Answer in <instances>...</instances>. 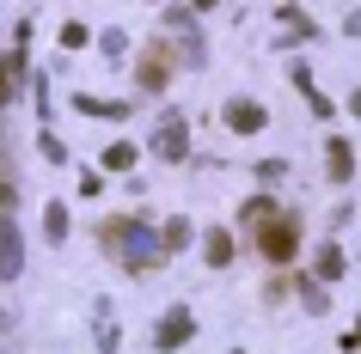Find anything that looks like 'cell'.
I'll list each match as a JSON object with an SVG mask.
<instances>
[{"mask_svg": "<svg viewBox=\"0 0 361 354\" xmlns=\"http://www.w3.org/2000/svg\"><path fill=\"white\" fill-rule=\"evenodd\" d=\"M190 6H196V13H209V6H221V0H190Z\"/></svg>", "mask_w": 361, "mask_h": 354, "instance_id": "44dd1931", "label": "cell"}, {"mask_svg": "<svg viewBox=\"0 0 361 354\" xmlns=\"http://www.w3.org/2000/svg\"><path fill=\"white\" fill-rule=\"evenodd\" d=\"M300 299L312 305V312H324V287H319V281H306V287H300Z\"/></svg>", "mask_w": 361, "mask_h": 354, "instance_id": "ac0fdd59", "label": "cell"}, {"mask_svg": "<svg viewBox=\"0 0 361 354\" xmlns=\"http://www.w3.org/2000/svg\"><path fill=\"white\" fill-rule=\"evenodd\" d=\"M98 232H104V244H111V251L129 263V269H147V263L166 257V239H153V226H147V220H104Z\"/></svg>", "mask_w": 361, "mask_h": 354, "instance_id": "6da1fadb", "label": "cell"}, {"mask_svg": "<svg viewBox=\"0 0 361 354\" xmlns=\"http://www.w3.org/2000/svg\"><path fill=\"white\" fill-rule=\"evenodd\" d=\"M13 275H19V226L0 214V281H13Z\"/></svg>", "mask_w": 361, "mask_h": 354, "instance_id": "9c48e42d", "label": "cell"}, {"mask_svg": "<svg viewBox=\"0 0 361 354\" xmlns=\"http://www.w3.org/2000/svg\"><path fill=\"white\" fill-rule=\"evenodd\" d=\"M349 37H361V13H349Z\"/></svg>", "mask_w": 361, "mask_h": 354, "instance_id": "ffe728a7", "label": "cell"}, {"mask_svg": "<svg viewBox=\"0 0 361 354\" xmlns=\"http://www.w3.org/2000/svg\"><path fill=\"white\" fill-rule=\"evenodd\" d=\"M257 244H264L269 263H288L294 251H300V232H294V220H282V214H269L264 232H257Z\"/></svg>", "mask_w": 361, "mask_h": 354, "instance_id": "7a4b0ae2", "label": "cell"}, {"mask_svg": "<svg viewBox=\"0 0 361 354\" xmlns=\"http://www.w3.org/2000/svg\"><path fill=\"white\" fill-rule=\"evenodd\" d=\"M276 25H282V31H288L282 43H312V37H319V25L306 19L300 6H276Z\"/></svg>", "mask_w": 361, "mask_h": 354, "instance_id": "52a82bcc", "label": "cell"}, {"mask_svg": "<svg viewBox=\"0 0 361 354\" xmlns=\"http://www.w3.org/2000/svg\"><path fill=\"white\" fill-rule=\"evenodd\" d=\"M343 275V251H337V244H324V251H319V281H337Z\"/></svg>", "mask_w": 361, "mask_h": 354, "instance_id": "5bb4252c", "label": "cell"}, {"mask_svg": "<svg viewBox=\"0 0 361 354\" xmlns=\"http://www.w3.org/2000/svg\"><path fill=\"white\" fill-rule=\"evenodd\" d=\"M190 336H196V317L184 312V305H178V312H166V317H159V348H184Z\"/></svg>", "mask_w": 361, "mask_h": 354, "instance_id": "5b68a950", "label": "cell"}, {"mask_svg": "<svg viewBox=\"0 0 361 354\" xmlns=\"http://www.w3.org/2000/svg\"><path fill=\"white\" fill-rule=\"evenodd\" d=\"M86 43H92V31H86L80 19H68V25H61V49H86Z\"/></svg>", "mask_w": 361, "mask_h": 354, "instance_id": "9a60e30c", "label": "cell"}, {"mask_svg": "<svg viewBox=\"0 0 361 354\" xmlns=\"http://www.w3.org/2000/svg\"><path fill=\"white\" fill-rule=\"evenodd\" d=\"M80 110H86V116H123V104H104V98H80Z\"/></svg>", "mask_w": 361, "mask_h": 354, "instance_id": "e0dca14e", "label": "cell"}, {"mask_svg": "<svg viewBox=\"0 0 361 354\" xmlns=\"http://www.w3.org/2000/svg\"><path fill=\"white\" fill-rule=\"evenodd\" d=\"M19 74H25V61H19V56H0V104L19 92Z\"/></svg>", "mask_w": 361, "mask_h": 354, "instance_id": "30bf717a", "label": "cell"}, {"mask_svg": "<svg viewBox=\"0 0 361 354\" xmlns=\"http://www.w3.org/2000/svg\"><path fill=\"white\" fill-rule=\"evenodd\" d=\"M349 110H355V116H361V92H355V98H349Z\"/></svg>", "mask_w": 361, "mask_h": 354, "instance_id": "603a6c76", "label": "cell"}, {"mask_svg": "<svg viewBox=\"0 0 361 354\" xmlns=\"http://www.w3.org/2000/svg\"><path fill=\"white\" fill-rule=\"evenodd\" d=\"M324 159H331V184H349V177H355V153H349V141H343V134H331V141H324Z\"/></svg>", "mask_w": 361, "mask_h": 354, "instance_id": "ba28073f", "label": "cell"}, {"mask_svg": "<svg viewBox=\"0 0 361 354\" xmlns=\"http://www.w3.org/2000/svg\"><path fill=\"white\" fill-rule=\"evenodd\" d=\"M349 348H361V324H355V336H349Z\"/></svg>", "mask_w": 361, "mask_h": 354, "instance_id": "7402d4cb", "label": "cell"}, {"mask_svg": "<svg viewBox=\"0 0 361 354\" xmlns=\"http://www.w3.org/2000/svg\"><path fill=\"white\" fill-rule=\"evenodd\" d=\"M43 239H68V208H61V202H49V208H43Z\"/></svg>", "mask_w": 361, "mask_h": 354, "instance_id": "8fae6325", "label": "cell"}, {"mask_svg": "<svg viewBox=\"0 0 361 354\" xmlns=\"http://www.w3.org/2000/svg\"><path fill=\"white\" fill-rule=\"evenodd\" d=\"M166 74H171V49H166V43H153L147 56H141V86H147V92H159V86H166Z\"/></svg>", "mask_w": 361, "mask_h": 354, "instance_id": "8992f818", "label": "cell"}, {"mask_svg": "<svg viewBox=\"0 0 361 354\" xmlns=\"http://www.w3.org/2000/svg\"><path fill=\"white\" fill-rule=\"evenodd\" d=\"M233 354H239V348H233Z\"/></svg>", "mask_w": 361, "mask_h": 354, "instance_id": "cb8c5ba5", "label": "cell"}, {"mask_svg": "<svg viewBox=\"0 0 361 354\" xmlns=\"http://www.w3.org/2000/svg\"><path fill=\"white\" fill-rule=\"evenodd\" d=\"M209 263H214V269H227V263H233V232H209Z\"/></svg>", "mask_w": 361, "mask_h": 354, "instance_id": "4fadbf2b", "label": "cell"}, {"mask_svg": "<svg viewBox=\"0 0 361 354\" xmlns=\"http://www.w3.org/2000/svg\"><path fill=\"white\" fill-rule=\"evenodd\" d=\"M159 239H166V251H184V244H190V220H171Z\"/></svg>", "mask_w": 361, "mask_h": 354, "instance_id": "2e32d148", "label": "cell"}, {"mask_svg": "<svg viewBox=\"0 0 361 354\" xmlns=\"http://www.w3.org/2000/svg\"><path fill=\"white\" fill-rule=\"evenodd\" d=\"M221 116H227V129H233V134H257V129L269 122V116H264V104H251V98H233V104H227Z\"/></svg>", "mask_w": 361, "mask_h": 354, "instance_id": "277c9868", "label": "cell"}, {"mask_svg": "<svg viewBox=\"0 0 361 354\" xmlns=\"http://www.w3.org/2000/svg\"><path fill=\"white\" fill-rule=\"evenodd\" d=\"M6 208H13V189H6V177H0V214H6Z\"/></svg>", "mask_w": 361, "mask_h": 354, "instance_id": "d6986e66", "label": "cell"}, {"mask_svg": "<svg viewBox=\"0 0 361 354\" xmlns=\"http://www.w3.org/2000/svg\"><path fill=\"white\" fill-rule=\"evenodd\" d=\"M104 171H135V147L129 141H111V147H104Z\"/></svg>", "mask_w": 361, "mask_h": 354, "instance_id": "7c38bea8", "label": "cell"}, {"mask_svg": "<svg viewBox=\"0 0 361 354\" xmlns=\"http://www.w3.org/2000/svg\"><path fill=\"white\" fill-rule=\"evenodd\" d=\"M153 153H159V159H184V153H190V122H184V116H166V122H159Z\"/></svg>", "mask_w": 361, "mask_h": 354, "instance_id": "3957f363", "label": "cell"}]
</instances>
